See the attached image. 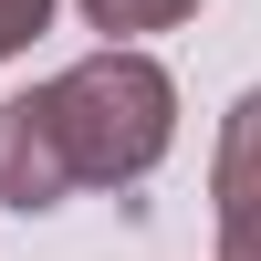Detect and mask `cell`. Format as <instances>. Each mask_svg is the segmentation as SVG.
Wrapping results in <instances>:
<instances>
[{"label":"cell","mask_w":261,"mask_h":261,"mask_svg":"<svg viewBox=\"0 0 261 261\" xmlns=\"http://www.w3.org/2000/svg\"><path fill=\"white\" fill-rule=\"evenodd\" d=\"M178 136V84L167 63L125 53H84L73 73L32 84V94L0 105V209H63L73 188H136L146 167Z\"/></svg>","instance_id":"1"},{"label":"cell","mask_w":261,"mask_h":261,"mask_svg":"<svg viewBox=\"0 0 261 261\" xmlns=\"http://www.w3.org/2000/svg\"><path fill=\"white\" fill-rule=\"evenodd\" d=\"M209 188H220V209H261V84L241 105H230L220 125V167H209Z\"/></svg>","instance_id":"2"},{"label":"cell","mask_w":261,"mask_h":261,"mask_svg":"<svg viewBox=\"0 0 261 261\" xmlns=\"http://www.w3.org/2000/svg\"><path fill=\"white\" fill-rule=\"evenodd\" d=\"M188 11H199V0H84V21H94L105 42H125V32H178Z\"/></svg>","instance_id":"3"},{"label":"cell","mask_w":261,"mask_h":261,"mask_svg":"<svg viewBox=\"0 0 261 261\" xmlns=\"http://www.w3.org/2000/svg\"><path fill=\"white\" fill-rule=\"evenodd\" d=\"M42 21H53V0H0V63H11L21 42L42 32Z\"/></svg>","instance_id":"4"},{"label":"cell","mask_w":261,"mask_h":261,"mask_svg":"<svg viewBox=\"0 0 261 261\" xmlns=\"http://www.w3.org/2000/svg\"><path fill=\"white\" fill-rule=\"evenodd\" d=\"M220 261H261V209H220Z\"/></svg>","instance_id":"5"}]
</instances>
